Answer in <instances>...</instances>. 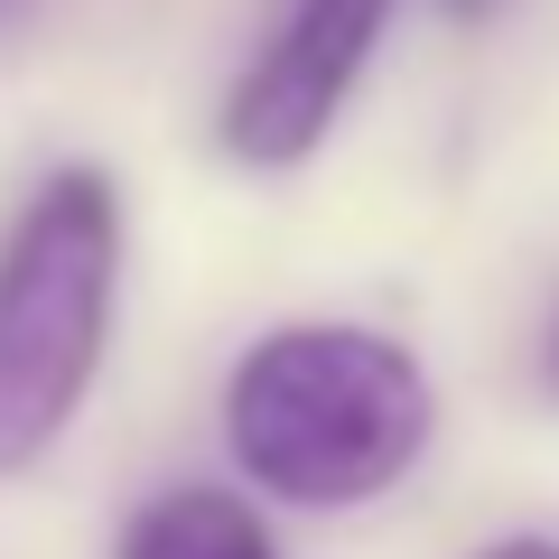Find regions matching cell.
Returning a JSON list of instances; mask_svg holds the SVG:
<instances>
[{"label": "cell", "instance_id": "obj_6", "mask_svg": "<svg viewBox=\"0 0 559 559\" xmlns=\"http://www.w3.org/2000/svg\"><path fill=\"white\" fill-rule=\"evenodd\" d=\"M540 392L559 401V308H550V326H540Z\"/></svg>", "mask_w": 559, "mask_h": 559}, {"label": "cell", "instance_id": "obj_3", "mask_svg": "<svg viewBox=\"0 0 559 559\" xmlns=\"http://www.w3.org/2000/svg\"><path fill=\"white\" fill-rule=\"evenodd\" d=\"M382 28H392V0H289L242 84L224 94V150L242 168H299L336 131Z\"/></svg>", "mask_w": 559, "mask_h": 559}, {"label": "cell", "instance_id": "obj_5", "mask_svg": "<svg viewBox=\"0 0 559 559\" xmlns=\"http://www.w3.org/2000/svg\"><path fill=\"white\" fill-rule=\"evenodd\" d=\"M476 559H559V540L550 532H513V540H495V550H476Z\"/></svg>", "mask_w": 559, "mask_h": 559}, {"label": "cell", "instance_id": "obj_1", "mask_svg": "<svg viewBox=\"0 0 559 559\" xmlns=\"http://www.w3.org/2000/svg\"><path fill=\"white\" fill-rule=\"evenodd\" d=\"M439 429V392L411 345L373 326H280L224 382V448L280 503L355 513L392 495Z\"/></svg>", "mask_w": 559, "mask_h": 559}, {"label": "cell", "instance_id": "obj_7", "mask_svg": "<svg viewBox=\"0 0 559 559\" xmlns=\"http://www.w3.org/2000/svg\"><path fill=\"white\" fill-rule=\"evenodd\" d=\"M38 10H47V0H0V38H20V28L38 20Z\"/></svg>", "mask_w": 559, "mask_h": 559}, {"label": "cell", "instance_id": "obj_4", "mask_svg": "<svg viewBox=\"0 0 559 559\" xmlns=\"http://www.w3.org/2000/svg\"><path fill=\"white\" fill-rule=\"evenodd\" d=\"M112 559H280L271 522L224 485H168L121 522Z\"/></svg>", "mask_w": 559, "mask_h": 559}, {"label": "cell", "instance_id": "obj_2", "mask_svg": "<svg viewBox=\"0 0 559 559\" xmlns=\"http://www.w3.org/2000/svg\"><path fill=\"white\" fill-rule=\"evenodd\" d=\"M121 299V187L47 168L0 234V476H28L75 429Z\"/></svg>", "mask_w": 559, "mask_h": 559}]
</instances>
